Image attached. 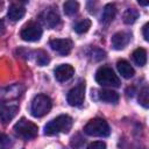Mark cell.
Instances as JSON below:
<instances>
[{"instance_id": "18", "label": "cell", "mask_w": 149, "mask_h": 149, "mask_svg": "<svg viewBox=\"0 0 149 149\" xmlns=\"http://www.w3.org/2000/svg\"><path fill=\"white\" fill-rule=\"evenodd\" d=\"M139 15H140V13H139L137 9H135V8H127L125 10V13H123L122 19H123V22L126 24H132V23H134L136 21Z\"/></svg>"}, {"instance_id": "12", "label": "cell", "mask_w": 149, "mask_h": 149, "mask_svg": "<svg viewBox=\"0 0 149 149\" xmlns=\"http://www.w3.org/2000/svg\"><path fill=\"white\" fill-rule=\"evenodd\" d=\"M130 37L132 35L129 33H126V31H119L116 34H114L112 36V40H111V43H112V47L115 49V50H122L130 41Z\"/></svg>"}, {"instance_id": "2", "label": "cell", "mask_w": 149, "mask_h": 149, "mask_svg": "<svg viewBox=\"0 0 149 149\" xmlns=\"http://www.w3.org/2000/svg\"><path fill=\"white\" fill-rule=\"evenodd\" d=\"M85 134L90 136H95V137H106L109 135L111 129L106 120L101 118H94L90 120L86 126L84 127Z\"/></svg>"}, {"instance_id": "3", "label": "cell", "mask_w": 149, "mask_h": 149, "mask_svg": "<svg viewBox=\"0 0 149 149\" xmlns=\"http://www.w3.org/2000/svg\"><path fill=\"white\" fill-rule=\"evenodd\" d=\"M51 106H52L51 99L47 94H37L31 101V106H30L31 115L35 118H42L50 112Z\"/></svg>"}, {"instance_id": "25", "label": "cell", "mask_w": 149, "mask_h": 149, "mask_svg": "<svg viewBox=\"0 0 149 149\" xmlns=\"http://www.w3.org/2000/svg\"><path fill=\"white\" fill-rule=\"evenodd\" d=\"M148 29H149V23H146L143 26V37L146 41H149V34H148Z\"/></svg>"}, {"instance_id": "1", "label": "cell", "mask_w": 149, "mask_h": 149, "mask_svg": "<svg viewBox=\"0 0 149 149\" xmlns=\"http://www.w3.org/2000/svg\"><path fill=\"white\" fill-rule=\"evenodd\" d=\"M72 119L66 114L58 115L57 118L49 121L44 127V134L48 136L56 135L58 133H68L72 127Z\"/></svg>"}, {"instance_id": "26", "label": "cell", "mask_w": 149, "mask_h": 149, "mask_svg": "<svg viewBox=\"0 0 149 149\" xmlns=\"http://www.w3.org/2000/svg\"><path fill=\"white\" fill-rule=\"evenodd\" d=\"M0 5H1V3H0Z\"/></svg>"}, {"instance_id": "9", "label": "cell", "mask_w": 149, "mask_h": 149, "mask_svg": "<svg viewBox=\"0 0 149 149\" xmlns=\"http://www.w3.org/2000/svg\"><path fill=\"white\" fill-rule=\"evenodd\" d=\"M40 19L44 26L48 28H54L59 23V15L56 9L54 8H47L40 14Z\"/></svg>"}, {"instance_id": "19", "label": "cell", "mask_w": 149, "mask_h": 149, "mask_svg": "<svg viewBox=\"0 0 149 149\" xmlns=\"http://www.w3.org/2000/svg\"><path fill=\"white\" fill-rule=\"evenodd\" d=\"M78 9H79V3L77 1H73V0L66 1L63 5V10L66 15H73L78 12Z\"/></svg>"}, {"instance_id": "8", "label": "cell", "mask_w": 149, "mask_h": 149, "mask_svg": "<svg viewBox=\"0 0 149 149\" xmlns=\"http://www.w3.org/2000/svg\"><path fill=\"white\" fill-rule=\"evenodd\" d=\"M19 105L16 102H0V119L2 123H8L17 113Z\"/></svg>"}, {"instance_id": "11", "label": "cell", "mask_w": 149, "mask_h": 149, "mask_svg": "<svg viewBox=\"0 0 149 149\" xmlns=\"http://www.w3.org/2000/svg\"><path fill=\"white\" fill-rule=\"evenodd\" d=\"M54 73H55L56 80L63 83V81H68L70 78H72V76L74 73V69L70 64H61L55 69Z\"/></svg>"}, {"instance_id": "6", "label": "cell", "mask_w": 149, "mask_h": 149, "mask_svg": "<svg viewBox=\"0 0 149 149\" xmlns=\"http://www.w3.org/2000/svg\"><path fill=\"white\" fill-rule=\"evenodd\" d=\"M85 99V83L80 81L78 85H76L73 88H71L66 95V100L69 105L78 107L84 102Z\"/></svg>"}, {"instance_id": "20", "label": "cell", "mask_w": 149, "mask_h": 149, "mask_svg": "<svg viewBox=\"0 0 149 149\" xmlns=\"http://www.w3.org/2000/svg\"><path fill=\"white\" fill-rule=\"evenodd\" d=\"M91 28V21L88 20V19H85V20H81V21H79L76 26H74V31L77 33V34H84V33H86L88 29Z\"/></svg>"}, {"instance_id": "5", "label": "cell", "mask_w": 149, "mask_h": 149, "mask_svg": "<svg viewBox=\"0 0 149 149\" xmlns=\"http://www.w3.org/2000/svg\"><path fill=\"white\" fill-rule=\"evenodd\" d=\"M14 130L23 140H31L37 136L38 128L34 122L27 120L26 118H21L14 125Z\"/></svg>"}, {"instance_id": "14", "label": "cell", "mask_w": 149, "mask_h": 149, "mask_svg": "<svg viewBox=\"0 0 149 149\" xmlns=\"http://www.w3.org/2000/svg\"><path fill=\"white\" fill-rule=\"evenodd\" d=\"M116 68H118L119 73H120L123 78H126V79H129V78H132V77L135 74V71H134L133 66H132L127 61H125V59L118 61Z\"/></svg>"}, {"instance_id": "16", "label": "cell", "mask_w": 149, "mask_h": 149, "mask_svg": "<svg viewBox=\"0 0 149 149\" xmlns=\"http://www.w3.org/2000/svg\"><path fill=\"white\" fill-rule=\"evenodd\" d=\"M119 93H116L113 90H101L99 91V99L105 101V102H109V104H116L119 101Z\"/></svg>"}, {"instance_id": "15", "label": "cell", "mask_w": 149, "mask_h": 149, "mask_svg": "<svg viewBox=\"0 0 149 149\" xmlns=\"http://www.w3.org/2000/svg\"><path fill=\"white\" fill-rule=\"evenodd\" d=\"M116 14V8L113 3H107L105 7H104V10H102V15H101V22L104 24H109L114 16Z\"/></svg>"}, {"instance_id": "24", "label": "cell", "mask_w": 149, "mask_h": 149, "mask_svg": "<svg viewBox=\"0 0 149 149\" xmlns=\"http://www.w3.org/2000/svg\"><path fill=\"white\" fill-rule=\"evenodd\" d=\"M10 144V140L8 136H6L5 134L0 133V148H6Z\"/></svg>"}, {"instance_id": "10", "label": "cell", "mask_w": 149, "mask_h": 149, "mask_svg": "<svg viewBox=\"0 0 149 149\" xmlns=\"http://www.w3.org/2000/svg\"><path fill=\"white\" fill-rule=\"evenodd\" d=\"M50 47L59 55H68L72 49V41L69 38H54L50 41Z\"/></svg>"}, {"instance_id": "21", "label": "cell", "mask_w": 149, "mask_h": 149, "mask_svg": "<svg viewBox=\"0 0 149 149\" xmlns=\"http://www.w3.org/2000/svg\"><path fill=\"white\" fill-rule=\"evenodd\" d=\"M139 102L144 107V108H148L149 106V90L147 86H144L140 93H139Z\"/></svg>"}, {"instance_id": "13", "label": "cell", "mask_w": 149, "mask_h": 149, "mask_svg": "<svg viewBox=\"0 0 149 149\" xmlns=\"http://www.w3.org/2000/svg\"><path fill=\"white\" fill-rule=\"evenodd\" d=\"M26 14V8L23 6H21L20 3H13L9 6L8 8V19L12 20V21H19L21 20Z\"/></svg>"}, {"instance_id": "7", "label": "cell", "mask_w": 149, "mask_h": 149, "mask_svg": "<svg viewBox=\"0 0 149 149\" xmlns=\"http://www.w3.org/2000/svg\"><path fill=\"white\" fill-rule=\"evenodd\" d=\"M21 38L24 40V41H28V42H35V41H38L42 36V28L34 23V22H29L27 23L22 30H21Z\"/></svg>"}, {"instance_id": "22", "label": "cell", "mask_w": 149, "mask_h": 149, "mask_svg": "<svg viewBox=\"0 0 149 149\" xmlns=\"http://www.w3.org/2000/svg\"><path fill=\"white\" fill-rule=\"evenodd\" d=\"M36 62H37V64H38V65H41V66L47 65V64L49 63V57H48V54H47V52H44V51H42V50L37 51Z\"/></svg>"}, {"instance_id": "17", "label": "cell", "mask_w": 149, "mask_h": 149, "mask_svg": "<svg viewBox=\"0 0 149 149\" xmlns=\"http://www.w3.org/2000/svg\"><path fill=\"white\" fill-rule=\"evenodd\" d=\"M133 59L139 66H143L147 63V51L143 48H137L133 52Z\"/></svg>"}, {"instance_id": "4", "label": "cell", "mask_w": 149, "mask_h": 149, "mask_svg": "<svg viewBox=\"0 0 149 149\" xmlns=\"http://www.w3.org/2000/svg\"><path fill=\"white\" fill-rule=\"evenodd\" d=\"M95 81L101 86L118 87L120 86V79L115 72L107 66H101L95 72Z\"/></svg>"}, {"instance_id": "23", "label": "cell", "mask_w": 149, "mask_h": 149, "mask_svg": "<svg viewBox=\"0 0 149 149\" xmlns=\"http://www.w3.org/2000/svg\"><path fill=\"white\" fill-rule=\"evenodd\" d=\"M87 149H106V144L102 141H95V142L90 143Z\"/></svg>"}]
</instances>
